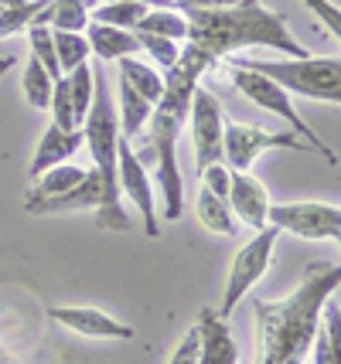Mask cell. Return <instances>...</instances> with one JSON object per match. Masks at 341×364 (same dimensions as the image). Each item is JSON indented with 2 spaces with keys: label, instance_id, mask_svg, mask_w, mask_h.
I'll return each mask as SVG.
<instances>
[{
  "label": "cell",
  "instance_id": "obj_15",
  "mask_svg": "<svg viewBox=\"0 0 341 364\" xmlns=\"http://www.w3.org/2000/svg\"><path fill=\"white\" fill-rule=\"evenodd\" d=\"M82 129H62L51 123L48 129H45V136L38 140V150H34L31 157V167H28V177H38L45 174L48 167H55V164H65L75 150L82 146Z\"/></svg>",
  "mask_w": 341,
  "mask_h": 364
},
{
  "label": "cell",
  "instance_id": "obj_36",
  "mask_svg": "<svg viewBox=\"0 0 341 364\" xmlns=\"http://www.w3.org/2000/svg\"><path fill=\"white\" fill-rule=\"evenodd\" d=\"M11 68H14V58H0V79H4Z\"/></svg>",
  "mask_w": 341,
  "mask_h": 364
},
{
  "label": "cell",
  "instance_id": "obj_17",
  "mask_svg": "<svg viewBox=\"0 0 341 364\" xmlns=\"http://www.w3.org/2000/svg\"><path fill=\"white\" fill-rule=\"evenodd\" d=\"M99 0H48L45 11L34 17L31 24H45L51 31H85L89 11Z\"/></svg>",
  "mask_w": 341,
  "mask_h": 364
},
{
  "label": "cell",
  "instance_id": "obj_20",
  "mask_svg": "<svg viewBox=\"0 0 341 364\" xmlns=\"http://www.w3.org/2000/svg\"><path fill=\"white\" fill-rule=\"evenodd\" d=\"M154 106L147 102L144 95H137L130 89V82L120 79V109H116V119H120V136H137L140 129L147 127Z\"/></svg>",
  "mask_w": 341,
  "mask_h": 364
},
{
  "label": "cell",
  "instance_id": "obj_37",
  "mask_svg": "<svg viewBox=\"0 0 341 364\" xmlns=\"http://www.w3.org/2000/svg\"><path fill=\"white\" fill-rule=\"evenodd\" d=\"M21 4H28V0H0V7H21Z\"/></svg>",
  "mask_w": 341,
  "mask_h": 364
},
{
  "label": "cell",
  "instance_id": "obj_12",
  "mask_svg": "<svg viewBox=\"0 0 341 364\" xmlns=\"http://www.w3.org/2000/svg\"><path fill=\"white\" fill-rule=\"evenodd\" d=\"M48 317L55 323L68 327L72 333H82V337H96V341H133V327L113 320L110 314H103L96 306H51Z\"/></svg>",
  "mask_w": 341,
  "mask_h": 364
},
{
  "label": "cell",
  "instance_id": "obj_8",
  "mask_svg": "<svg viewBox=\"0 0 341 364\" xmlns=\"http://www.w3.org/2000/svg\"><path fill=\"white\" fill-rule=\"evenodd\" d=\"M280 232H276L273 225H266L256 232L253 242H246L243 249L236 252L232 259V269H229V283H226V293H222V303H219V317H232V310L246 300V293L253 289V286L260 283L266 269H270V262H273V245Z\"/></svg>",
  "mask_w": 341,
  "mask_h": 364
},
{
  "label": "cell",
  "instance_id": "obj_27",
  "mask_svg": "<svg viewBox=\"0 0 341 364\" xmlns=\"http://www.w3.org/2000/svg\"><path fill=\"white\" fill-rule=\"evenodd\" d=\"M48 0H28L21 7H0V38H11L17 31H28L31 21L45 11Z\"/></svg>",
  "mask_w": 341,
  "mask_h": 364
},
{
  "label": "cell",
  "instance_id": "obj_18",
  "mask_svg": "<svg viewBox=\"0 0 341 364\" xmlns=\"http://www.w3.org/2000/svg\"><path fill=\"white\" fill-rule=\"evenodd\" d=\"M82 177H85V167H75V164H55L45 174L31 177V191H28V201L24 205H34V201H45V198H58L65 194L68 188H75Z\"/></svg>",
  "mask_w": 341,
  "mask_h": 364
},
{
  "label": "cell",
  "instance_id": "obj_19",
  "mask_svg": "<svg viewBox=\"0 0 341 364\" xmlns=\"http://www.w3.org/2000/svg\"><path fill=\"white\" fill-rule=\"evenodd\" d=\"M195 215L211 235H226V238L239 235V222H236V215L229 208V198H219V194L201 188V194H198V201H195Z\"/></svg>",
  "mask_w": 341,
  "mask_h": 364
},
{
  "label": "cell",
  "instance_id": "obj_6",
  "mask_svg": "<svg viewBox=\"0 0 341 364\" xmlns=\"http://www.w3.org/2000/svg\"><path fill=\"white\" fill-rule=\"evenodd\" d=\"M82 136L89 143V154H93V167H96L106 188L120 191L116 181V143H120V119H116V106L110 99L106 79L96 72V85H93V102L89 112L82 119Z\"/></svg>",
  "mask_w": 341,
  "mask_h": 364
},
{
  "label": "cell",
  "instance_id": "obj_3",
  "mask_svg": "<svg viewBox=\"0 0 341 364\" xmlns=\"http://www.w3.org/2000/svg\"><path fill=\"white\" fill-rule=\"evenodd\" d=\"M211 58L195 45L181 48V58L174 62V68H167L164 75V95L154 102L150 112V146H154V157H157V171L154 181L164 194V218L174 222L184 211V184H181V171H178V136L181 127L188 119L192 109V92H195L198 79L211 68Z\"/></svg>",
  "mask_w": 341,
  "mask_h": 364
},
{
  "label": "cell",
  "instance_id": "obj_5",
  "mask_svg": "<svg viewBox=\"0 0 341 364\" xmlns=\"http://www.w3.org/2000/svg\"><path fill=\"white\" fill-rule=\"evenodd\" d=\"M229 72H232V85H236V92H243L249 102H256L260 109L273 112V116H280L287 127H290L293 136H300L304 143H310L314 150H318V157H325L327 164H338V154L327 146L314 129L304 123V116L293 109L290 102V92H283L276 82H270L266 75H260V72H249V68H239V65H229Z\"/></svg>",
  "mask_w": 341,
  "mask_h": 364
},
{
  "label": "cell",
  "instance_id": "obj_28",
  "mask_svg": "<svg viewBox=\"0 0 341 364\" xmlns=\"http://www.w3.org/2000/svg\"><path fill=\"white\" fill-rule=\"evenodd\" d=\"M137 34V45L140 51H147L154 62L161 65L164 72L174 68V62L181 58V41H171V38H161V34H147V31H133Z\"/></svg>",
  "mask_w": 341,
  "mask_h": 364
},
{
  "label": "cell",
  "instance_id": "obj_24",
  "mask_svg": "<svg viewBox=\"0 0 341 364\" xmlns=\"http://www.w3.org/2000/svg\"><path fill=\"white\" fill-rule=\"evenodd\" d=\"M51 41H55V58H58L62 75L79 68L82 62H89V55H93V48H89L82 31H51Z\"/></svg>",
  "mask_w": 341,
  "mask_h": 364
},
{
  "label": "cell",
  "instance_id": "obj_11",
  "mask_svg": "<svg viewBox=\"0 0 341 364\" xmlns=\"http://www.w3.org/2000/svg\"><path fill=\"white\" fill-rule=\"evenodd\" d=\"M192 143H195V171L201 174L209 164L222 160V129H226V112L219 106V99L195 85L192 92Z\"/></svg>",
  "mask_w": 341,
  "mask_h": 364
},
{
  "label": "cell",
  "instance_id": "obj_31",
  "mask_svg": "<svg viewBox=\"0 0 341 364\" xmlns=\"http://www.w3.org/2000/svg\"><path fill=\"white\" fill-rule=\"evenodd\" d=\"M304 7H310V14L318 17L321 24H325L331 38H341V14H338V4H331V0H300Z\"/></svg>",
  "mask_w": 341,
  "mask_h": 364
},
{
  "label": "cell",
  "instance_id": "obj_23",
  "mask_svg": "<svg viewBox=\"0 0 341 364\" xmlns=\"http://www.w3.org/2000/svg\"><path fill=\"white\" fill-rule=\"evenodd\" d=\"M147 11H150V7L140 4V0H113V4H96V7L89 11V21L110 24V28H127V31H130Z\"/></svg>",
  "mask_w": 341,
  "mask_h": 364
},
{
  "label": "cell",
  "instance_id": "obj_7",
  "mask_svg": "<svg viewBox=\"0 0 341 364\" xmlns=\"http://www.w3.org/2000/svg\"><path fill=\"white\" fill-rule=\"evenodd\" d=\"M266 150H297V154H318L310 143H304L300 136H293L290 129L283 133H270L260 127H246L236 119H226L222 129V164L229 171H253V164Z\"/></svg>",
  "mask_w": 341,
  "mask_h": 364
},
{
  "label": "cell",
  "instance_id": "obj_26",
  "mask_svg": "<svg viewBox=\"0 0 341 364\" xmlns=\"http://www.w3.org/2000/svg\"><path fill=\"white\" fill-rule=\"evenodd\" d=\"M51 89H55V79L45 72V65L34 55H28V65H24V95H28V102L34 109H48Z\"/></svg>",
  "mask_w": 341,
  "mask_h": 364
},
{
  "label": "cell",
  "instance_id": "obj_30",
  "mask_svg": "<svg viewBox=\"0 0 341 364\" xmlns=\"http://www.w3.org/2000/svg\"><path fill=\"white\" fill-rule=\"evenodd\" d=\"M51 123L62 129H79L75 127V112H72V95H68V79H55V89H51Z\"/></svg>",
  "mask_w": 341,
  "mask_h": 364
},
{
  "label": "cell",
  "instance_id": "obj_34",
  "mask_svg": "<svg viewBox=\"0 0 341 364\" xmlns=\"http://www.w3.org/2000/svg\"><path fill=\"white\" fill-rule=\"evenodd\" d=\"M239 0H174V7H198V11H211V7H232Z\"/></svg>",
  "mask_w": 341,
  "mask_h": 364
},
{
  "label": "cell",
  "instance_id": "obj_22",
  "mask_svg": "<svg viewBox=\"0 0 341 364\" xmlns=\"http://www.w3.org/2000/svg\"><path fill=\"white\" fill-rule=\"evenodd\" d=\"M130 31H147V34L171 38V41H184L188 38V24H184V14L178 7H150Z\"/></svg>",
  "mask_w": 341,
  "mask_h": 364
},
{
  "label": "cell",
  "instance_id": "obj_25",
  "mask_svg": "<svg viewBox=\"0 0 341 364\" xmlns=\"http://www.w3.org/2000/svg\"><path fill=\"white\" fill-rule=\"evenodd\" d=\"M68 79V95H72V112H75V127L82 129V119L89 112V102H93V85H96V72L93 65L82 62L79 68H72L65 75Z\"/></svg>",
  "mask_w": 341,
  "mask_h": 364
},
{
  "label": "cell",
  "instance_id": "obj_16",
  "mask_svg": "<svg viewBox=\"0 0 341 364\" xmlns=\"http://www.w3.org/2000/svg\"><path fill=\"white\" fill-rule=\"evenodd\" d=\"M82 34H85V41H89V48H93V55L103 58V62H120V58H133V55H140L137 34L127 31V28H110V24H96V21H89Z\"/></svg>",
  "mask_w": 341,
  "mask_h": 364
},
{
  "label": "cell",
  "instance_id": "obj_21",
  "mask_svg": "<svg viewBox=\"0 0 341 364\" xmlns=\"http://www.w3.org/2000/svg\"><path fill=\"white\" fill-rule=\"evenodd\" d=\"M120 79L130 82L133 92L144 95L150 106H154V102L164 95V75L157 72V68L137 62V58H120Z\"/></svg>",
  "mask_w": 341,
  "mask_h": 364
},
{
  "label": "cell",
  "instance_id": "obj_1",
  "mask_svg": "<svg viewBox=\"0 0 341 364\" xmlns=\"http://www.w3.org/2000/svg\"><path fill=\"white\" fill-rule=\"evenodd\" d=\"M338 262H310L283 300H256V364H304L321 306L338 293Z\"/></svg>",
  "mask_w": 341,
  "mask_h": 364
},
{
  "label": "cell",
  "instance_id": "obj_14",
  "mask_svg": "<svg viewBox=\"0 0 341 364\" xmlns=\"http://www.w3.org/2000/svg\"><path fill=\"white\" fill-rule=\"evenodd\" d=\"M198 364H239V348L232 341L229 320L219 317L215 306L198 314Z\"/></svg>",
  "mask_w": 341,
  "mask_h": 364
},
{
  "label": "cell",
  "instance_id": "obj_9",
  "mask_svg": "<svg viewBox=\"0 0 341 364\" xmlns=\"http://www.w3.org/2000/svg\"><path fill=\"white\" fill-rule=\"evenodd\" d=\"M266 225L276 232H290L308 242H338L341 238V208L325 201H283L266 211Z\"/></svg>",
  "mask_w": 341,
  "mask_h": 364
},
{
  "label": "cell",
  "instance_id": "obj_13",
  "mask_svg": "<svg viewBox=\"0 0 341 364\" xmlns=\"http://www.w3.org/2000/svg\"><path fill=\"white\" fill-rule=\"evenodd\" d=\"M229 208L239 225L249 228H266V211H270V191L263 181L249 171H229Z\"/></svg>",
  "mask_w": 341,
  "mask_h": 364
},
{
  "label": "cell",
  "instance_id": "obj_33",
  "mask_svg": "<svg viewBox=\"0 0 341 364\" xmlns=\"http://www.w3.org/2000/svg\"><path fill=\"white\" fill-rule=\"evenodd\" d=\"M171 364H198V327H192L181 337V344L171 354Z\"/></svg>",
  "mask_w": 341,
  "mask_h": 364
},
{
  "label": "cell",
  "instance_id": "obj_29",
  "mask_svg": "<svg viewBox=\"0 0 341 364\" xmlns=\"http://www.w3.org/2000/svg\"><path fill=\"white\" fill-rule=\"evenodd\" d=\"M28 38H31V55L45 65L51 79H62V68H58V58H55V41H51V28L45 24H31L28 28Z\"/></svg>",
  "mask_w": 341,
  "mask_h": 364
},
{
  "label": "cell",
  "instance_id": "obj_35",
  "mask_svg": "<svg viewBox=\"0 0 341 364\" xmlns=\"http://www.w3.org/2000/svg\"><path fill=\"white\" fill-rule=\"evenodd\" d=\"M0 364H21V361L14 358V350L7 348V344H0Z\"/></svg>",
  "mask_w": 341,
  "mask_h": 364
},
{
  "label": "cell",
  "instance_id": "obj_4",
  "mask_svg": "<svg viewBox=\"0 0 341 364\" xmlns=\"http://www.w3.org/2000/svg\"><path fill=\"white\" fill-rule=\"evenodd\" d=\"M229 65H239L249 72H260L276 82L283 92L318 99V102H341V62L338 58H236L229 55Z\"/></svg>",
  "mask_w": 341,
  "mask_h": 364
},
{
  "label": "cell",
  "instance_id": "obj_10",
  "mask_svg": "<svg viewBox=\"0 0 341 364\" xmlns=\"http://www.w3.org/2000/svg\"><path fill=\"white\" fill-rule=\"evenodd\" d=\"M116 181H120V194H127L133 208L140 211L144 232L150 238L161 235V218H157V198H154V181L147 174L140 157L133 154L130 136H120L116 143Z\"/></svg>",
  "mask_w": 341,
  "mask_h": 364
},
{
  "label": "cell",
  "instance_id": "obj_32",
  "mask_svg": "<svg viewBox=\"0 0 341 364\" xmlns=\"http://www.w3.org/2000/svg\"><path fill=\"white\" fill-rule=\"evenodd\" d=\"M201 184H205V191H211V194H219V198H229V167L219 160V164H209L205 171H201Z\"/></svg>",
  "mask_w": 341,
  "mask_h": 364
},
{
  "label": "cell",
  "instance_id": "obj_2",
  "mask_svg": "<svg viewBox=\"0 0 341 364\" xmlns=\"http://www.w3.org/2000/svg\"><path fill=\"white\" fill-rule=\"evenodd\" d=\"M178 11L188 24L184 41L201 48L215 65L243 48H273L290 58L310 55L290 34L287 17L273 14L263 0H239L232 7H211V11H198V7H178Z\"/></svg>",
  "mask_w": 341,
  "mask_h": 364
}]
</instances>
